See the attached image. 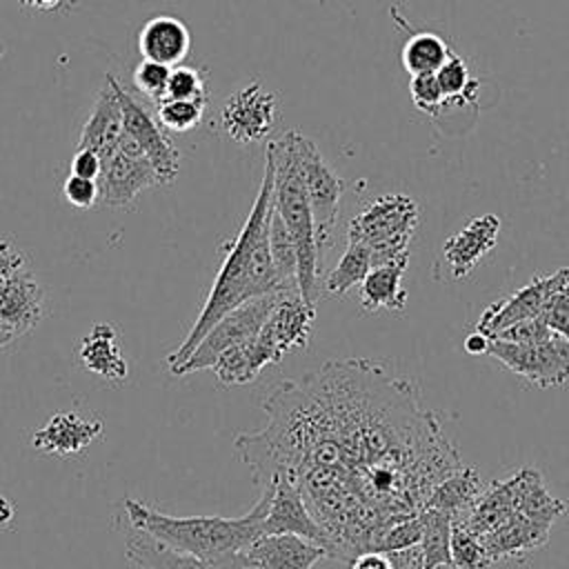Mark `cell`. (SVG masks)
Instances as JSON below:
<instances>
[{
	"label": "cell",
	"instance_id": "cell-1",
	"mask_svg": "<svg viewBox=\"0 0 569 569\" xmlns=\"http://www.w3.org/2000/svg\"><path fill=\"white\" fill-rule=\"evenodd\" d=\"M271 187H273V169L271 162L264 158V173L251 204L247 220L242 222L240 231L233 240L224 244L222 264L213 278L209 296L191 325L184 340L167 356L169 371L180 367L198 342L209 333V329L224 318L236 307L273 293L287 291L273 269L271 253H269V213H271ZM293 293V291H289Z\"/></svg>",
	"mask_w": 569,
	"mask_h": 569
},
{
	"label": "cell",
	"instance_id": "cell-2",
	"mask_svg": "<svg viewBox=\"0 0 569 569\" xmlns=\"http://www.w3.org/2000/svg\"><path fill=\"white\" fill-rule=\"evenodd\" d=\"M127 525L149 533L151 538L191 553L207 562H218L242 553L262 536V522L269 507L267 491H260L256 505L238 518L227 516H169L140 500L124 498Z\"/></svg>",
	"mask_w": 569,
	"mask_h": 569
},
{
	"label": "cell",
	"instance_id": "cell-3",
	"mask_svg": "<svg viewBox=\"0 0 569 569\" xmlns=\"http://www.w3.org/2000/svg\"><path fill=\"white\" fill-rule=\"evenodd\" d=\"M264 158L273 169V187H271V204L284 227L289 229L296 247L298 260V296L309 307H316L318 300V244L309 196L300 176L293 129L284 131L280 138L269 140Z\"/></svg>",
	"mask_w": 569,
	"mask_h": 569
},
{
	"label": "cell",
	"instance_id": "cell-4",
	"mask_svg": "<svg viewBox=\"0 0 569 569\" xmlns=\"http://www.w3.org/2000/svg\"><path fill=\"white\" fill-rule=\"evenodd\" d=\"M420 227V204L407 193H385L371 200L347 227V240L371 251L373 267L409 262V244Z\"/></svg>",
	"mask_w": 569,
	"mask_h": 569
},
{
	"label": "cell",
	"instance_id": "cell-5",
	"mask_svg": "<svg viewBox=\"0 0 569 569\" xmlns=\"http://www.w3.org/2000/svg\"><path fill=\"white\" fill-rule=\"evenodd\" d=\"M293 144H296L300 176H302V182H305V189L309 196V204H311L318 256H322V251L331 244V233H333V227L338 220L345 182L327 164V160L318 151L316 142L298 129H293Z\"/></svg>",
	"mask_w": 569,
	"mask_h": 569
},
{
	"label": "cell",
	"instance_id": "cell-6",
	"mask_svg": "<svg viewBox=\"0 0 569 569\" xmlns=\"http://www.w3.org/2000/svg\"><path fill=\"white\" fill-rule=\"evenodd\" d=\"M289 291H273V293L253 298V300L236 307L233 311H229L224 318H220L209 329V333L198 342V347L191 351V356L180 367H176L171 373L173 376H187V373H193V371L211 369L222 351L253 338L260 331V327L264 325V320L269 318L271 309Z\"/></svg>",
	"mask_w": 569,
	"mask_h": 569
},
{
	"label": "cell",
	"instance_id": "cell-7",
	"mask_svg": "<svg viewBox=\"0 0 569 569\" xmlns=\"http://www.w3.org/2000/svg\"><path fill=\"white\" fill-rule=\"evenodd\" d=\"M487 353L500 360L516 376L542 389L560 387L569 380V340L558 333L531 345L489 340Z\"/></svg>",
	"mask_w": 569,
	"mask_h": 569
},
{
	"label": "cell",
	"instance_id": "cell-8",
	"mask_svg": "<svg viewBox=\"0 0 569 569\" xmlns=\"http://www.w3.org/2000/svg\"><path fill=\"white\" fill-rule=\"evenodd\" d=\"M313 320L316 307L302 302L298 293L282 296L260 331L253 336V351L262 369L280 362L293 349H305L311 340Z\"/></svg>",
	"mask_w": 569,
	"mask_h": 569
},
{
	"label": "cell",
	"instance_id": "cell-9",
	"mask_svg": "<svg viewBox=\"0 0 569 569\" xmlns=\"http://www.w3.org/2000/svg\"><path fill=\"white\" fill-rule=\"evenodd\" d=\"M107 82L111 84L120 111H122V124L124 131L136 140V144L142 149V153L147 156V160L151 162L158 182L160 184H169L176 180L178 176V167H180V153L173 147V142L167 138L164 129L160 127V122L156 120V116H151L124 87L122 82L113 76L107 73Z\"/></svg>",
	"mask_w": 569,
	"mask_h": 569
},
{
	"label": "cell",
	"instance_id": "cell-10",
	"mask_svg": "<svg viewBox=\"0 0 569 569\" xmlns=\"http://www.w3.org/2000/svg\"><path fill=\"white\" fill-rule=\"evenodd\" d=\"M96 182L100 191L98 202L113 209L133 202L138 193L160 184L151 162L127 131L122 133L116 149L102 160V171Z\"/></svg>",
	"mask_w": 569,
	"mask_h": 569
},
{
	"label": "cell",
	"instance_id": "cell-11",
	"mask_svg": "<svg viewBox=\"0 0 569 569\" xmlns=\"http://www.w3.org/2000/svg\"><path fill=\"white\" fill-rule=\"evenodd\" d=\"M260 491H267L269 507L262 522V536L269 533H296L300 538H307L329 553V538L325 529L318 525V520L311 516L298 485L278 473L267 485L260 487Z\"/></svg>",
	"mask_w": 569,
	"mask_h": 569
},
{
	"label": "cell",
	"instance_id": "cell-12",
	"mask_svg": "<svg viewBox=\"0 0 569 569\" xmlns=\"http://www.w3.org/2000/svg\"><path fill=\"white\" fill-rule=\"evenodd\" d=\"M276 113V93L264 89L260 80H251L247 87L227 98L220 111V122L231 140L240 144H251L262 140L273 129Z\"/></svg>",
	"mask_w": 569,
	"mask_h": 569
},
{
	"label": "cell",
	"instance_id": "cell-13",
	"mask_svg": "<svg viewBox=\"0 0 569 569\" xmlns=\"http://www.w3.org/2000/svg\"><path fill=\"white\" fill-rule=\"evenodd\" d=\"M565 271H567V267H562L553 273H547V276H533L529 284L520 287L518 291H513L507 298L491 302L478 318L476 331H480L487 338H493L496 333H500L502 329H507L516 322L538 318L547 298L562 282Z\"/></svg>",
	"mask_w": 569,
	"mask_h": 569
},
{
	"label": "cell",
	"instance_id": "cell-14",
	"mask_svg": "<svg viewBox=\"0 0 569 569\" xmlns=\"http://www.w3.org/2000/svg\"><path fill=\"white\" fill-rule=\"evenodd\" d=\"M120 531L127 558L142 569H249L244 551L218 562H207L191 553L178 551L127 522L120 527Z\"/></svg>",
	"mask_w": 569,
	"mask_h": 569
},
{
	"label": "cell",
	"instance_id": "cell-15",
	"mask_svg": "<svg viewBox=\"0 0 569 569\" xmlns=\"http://www.w3.org/2000/svg\"><path fill=\"white\" fill-rule=\"evenodd\" d=\"M500 218L493 213H482L467 220L453 236L442 244V258L449 267L453 280H465L485 260L487 253L498 244Z\"/></svg>",
	"mask_w": 569,
	"mask_h": 569
},
{
	"label": "cell",
	"instance_id": "cell-16",
	"mask_svg": "<svg viewBox=\"0 0 569 569\" xmlns=\"http://www.w3.org/2000/svg\"><path fill=\"white\" fill-rule=\"evenodd\" d=\"M327 549L296 533L260 536L244 549L249 569H313Z\"/></svg>",
	"mask_w": 569,
	"mask_h": 569
},
{
	"label": "cell",
	"instance_id": "cell-17",
	"mask_svg": "<svg viewBox=\"0 0 569 569\" xmlns=\"http://www.w3.org/2000/svg\"><path fill=\"white\" fill-rule=\"evenodd\" d=\"M44 316V293L31 271L20 269L0 284V325L16 338Z\"/></svg>",
	"mask_w": 569,
	"mask_h": 569
},
{
	"label": "cell",
	"instance_id": "cell-18",
	"mask_svg": "<svg viewBox=\"0 0 569 569\" xmlns=\"http://www.w3.org/2000/svg\"><path fill=\"white\" fill-rule=\"evenodd\" d=\"M102 433L100 420H87L78 413L62 411L51 416L31 436V447L47 456H73L89 447Z\"/></svg>",
	"mask_w": 569,
	"mask_h": 569
},
{
	"label": "cell",
	"instance_id": "cell-19",
	"mask_svg": "<svg viewBox=\"0 0 569 569\" xmlns=\"http://www.w3.org/2000/svg\"><path fill=\"white\" fill-rule=\"evenodd\" d=\"M191 36L187 24L176 16H156L147 20L138 33V51L142 60L164 67H178L189 56Z\"/></svg>",
	"mask_w": 569,
	"mask_h": 569
},
{
	"label": "cell",
	"instance_id": "cell-20",
	"mask_svg": "<svg viewBox=\"0 0 569 569\" xmlns=\"http://www.w3.org/2000/svg\"><path fill=\"white\" fill-rule=\"evenodd\" d=\"M549 529H551V522L529 518L525 513H513L498 529L480 536V542L493 565L498 560L522 556L527 551L542 547L549 538Z\"/></svg>",
	"mask_w": 569,
	"mask_h": 569
},
{
	"label": "cell",
	"instance_id": "cell-21",
	"mask_svg": "<svg viewBox=\"0 0 569 569\" xmlns=\"http://www.w3.org/2000/svg\"><path fill=\"white\" fill-rule=\"evenodd\" d=\"M122 133H124L122 111H120V104H118V98H116L111 84L107 82L98 91L93 109L80 131L78 149H89V151L98 153L100 162H102L116 149Z\"/></svg>",
	"mask_w": 569,
	"mask_h": 569
},
{
	"label": "cell",
	"instance_id": "cell-22",
	"mask_svg": "<svg viewBox=\"0 0 569 569\" xmlns=\"http://www.w3.org/2000/svg\"><path fill=\"white\" fill-rule=\"evenodd\" d=\"M78 358L89 373H93L107 382H122L129 376L127 360L118 345V331L109 322L96 325L82 338Z\"/></svg>",
	"mask_w": 569,
	"mask_h": 569
},
{
	"label": "cell",
	"instance_id": "cell-23",
	"mask_svg": "<svg viewBox=\"0 0 569 569\" xmlns=\"http://www.w3.org/2000/svg\"><path fill=\"white\" fill-rule=\"evenodd\" d=\"M485 491L482 480L478 476V471L473 467L460 465L453 471H449L429 493L427 505L429 509H438L449 513L451 518L465 516L476 500L480 498V493Z\"/></svg>",
	"mask_w": 569,
	"mask_h": 569
},
{
	"label": "cell",
	"instance_id": "cell-24",
	"mask_svg": "<svg viewBox=\"0 0 569 569\" xmlns=\"http://www.w3.org/2000/svg\"><path fill=\"white\" fill-rule=\"evenodd\" d=\"M409 262H389L371 267L360 282V302L367 311H402L407 305V291L402 289V276Z\"/></svg>",
	"mask_w": 569,
	"mask_h": 569
},
{
	"label": "cell",
	"instance_id": "cell-25",
	"mask_svg": "<svg viewBox=\"0 0 569 569\" xmlns=\"http://www.w3.org/2000/svg\"><path fill=\"white\" fill-rule=\"evenodd\" d=\"M449 53L451 51L440 36L431 31H420L402 44L400 62L409 76H427L436 73L440 64L449 58Z\"/></svg>",
	"mask_w": 569,
	"mask_h": 569
},
{
	"label": "cell",
	"instance_id": "cell-26",
	"mask_svg": "<svg viewBox=\"0 0 569 569\" xmlns=\"http://www.w3.org/2000/svg\"><path fill=\"white\" fill-rule=\"evenodd\" d=\"M422 522V538H420V551L425 560V569H433L436 565L451 562V516L438 509L425 507L420 513Z\"/></svg>",
	"mask_w": 569,
	"mask_h": 569
},
{
	"label": "cell",
	"instance_id": "cell-27",
	"mask_svg": "<svg viewBox=\"0 0 569 569\" xmlns=\"http://www.w3.org/2000/svg\"><path fill=\"white\" fill-rule=\"evenodd\" d=\"M269 253H271V262L280 284L287 291L298 293V260H296L293 238L284 227V222L280 220V216L276 213L273 204L269 213Z\"/></svg>",
	"mask_w": 569,
	"mask_h": 569
},
{
	"label": "cell",
	"instance_id": "cell-28",
	"mask_svg": "<svg viewBox=\"0 0 569 569\" xmlns=\"http://www.w3.org/2000/svg\"><path fill=\"white\" fill-rule=\"evenodd\" d=\"M373 260L371 251L360 242H349L336 267L325 278V291L329 296H342L353 284H360L365 276L371 271Z\"/></svg>",
	"mask_w": 569,
	"mask_h": 569
},
{
	"label": "cell",
	"instance_id": "cell-29",
	"mask_svg": "<svg viewBox=\"0 0 569 569\" xmlns=\"http://www.w3.org/2000/svg\"><path fill=\"white\" fill-rule=\"evenodd\" d=\"M451 565L456 569H489L491 560L480 542V538L471 531L465 516L451 518Z\"/></svg>",
	"mask_w": 569,
	"mask_h": 569
},
{
	"label": "cell",
	"instance_id": "cell-30",
	"mask_svg": "<svg viewBox=\"0 0 569 569\" xmlns=\"http://www.w3.org/2000/svg\"><path fill=\"white\" fill-rule=\"evenodd\" d=\"M438 80V87L447 100V104H462L473 100L476 89H478V80L471 78L467 62L456 56L449 53V58L440 64V69L433 73Z\"/></svg>",
	"mask_w": 569,
	"mask_h": 569
},
{
	"label": "cell",
	"instance_id": "cell-31",
	"mask_svg": "<svg viewBox=\"0 0 569 569\" xmlns=\"http://www.w3.org/2000/svg\"><path fill=\"white\" fill-rule=\"evenodd\" d=\"M207 98L202 100H173L164 98L156 107V120L162 129L173 133H187L202 122Z\"/></svg>",
	"mask_w": 569,
	"mask_h": 569
},
{
	"label": "cell",
	"instance_id": "cell-32",
	"mask_svg": "<svg viewBox=\"0 0 569 569\" xmlns=\"http://www.w3.org/2000/svg\"><path fill=\"white\" fill-rule=\"evenodd\" d=\"M422 538V522L420 516H411L405 520H398L393 525H389L387 529H382L371 549L369 551H382V553H391V551H402V549H411L418 547Z\"/></svg>",
	"mask_w": 569,
	"mask_h": 569
},
{
	"label": "cell",
	"instance_id": "cell-33",
	"mask_svg": "<svg viewBox=\"0 0 569 569\" xmlns=\"http://www.w3.org/2000/svg\"><path fill=\"white\" fill-rule=\"evenodd\" d=\"M173 100H202L207 98V80L200 69L178 64L171 67L169 71V82H167V96Z\"/></svg>",
	"mask_w": 569,
	"mask_h": 569
},
{
	"label": "cell",
	"instance_id": "cell-34",
	"mask_svg": "<svg viewBox=\"0 0 569 569\" xmlns=\"http://www.w3.org/2000/svg\"><path fill=\"white\" fill-rule=\"evenodd\" d=\"M538 318L549 327V331L569 340V267L562 282L547 298Z\"/></svg>",
	"mask_w": 569,
	"mask_h": 569
},
{
	"label": "cell",
	"instance_id": "cell-35",
	"mask_svg": "<svg viewBox=\"0 0 569 569\" xmlns=\"http://www.w3.org/2000/svg\"><path fill=\"white\" fill-rule=\"evenodd\" d=\"M169 67L164 64H158V62H149V60H142L136 69H133V84L136 89L153 100V102H160L164 100L167 96V82H169Z\"/></svg>",
	"mask_w": 569,
	"mask_h": 569
},
{
	"label": "cell",
	"instance_id": "cell-36",
	"mask_svg": "<svg viewBox=\"0 0 569 569\" xmlns=\"http://www.w3.org/2000/svg\"><path fill=\"white\" fill-rule=\"evenodd\" d=\"M409 96H411L413 104L420 111L431 113V116H436L447 104V100H445V96H442L433 73L411 76V80H409Z\"/></svg>",
	"mask_w": 569,
	"mask_h": 569
},
{
	"label": "cell",
	"instance_id": "cell-37",
	"mask_svg": "<svg viewBox=\"0 0 569 569\" xmlns=\"http://www.w3.org/2000/svg\"><path fill=\"white\" fill-rule=\"evenodd\" d=\"M551 336H553V331H549V327L540 318H531V320H522V322H516V325L502 329L500 333H496L489 340L513 342V345H531V342H542Z\"/></svg>",
	"mask_w": 569,
	"mask_h": 569
},
{
	"label": "cell",
	"instance_id": "cell-38",
	"mask_svg": "<svg viewBox=\"0 0 569 569\" xmlns=\"http://www.w3.org/2000/svg\"><path fill=\"white\" fill-rule=\"evenodd\" d=\"M62 196L69 204L78 207V209H89L100 200V191H98V182L96 180H87V178H78V176H69L62 184Z\"/></svg>",
	"mask_w": 569,
	"mask_h": 569
},
{
	"label": "cell",
	"instance_id": "cell-39",
	"mask_svg": "<svg viewBox=\"0 0 569 569\" xmlns=\"http://www.w3.org/2000/svg\"><path fill=\"white\" fill-rule=\"evenodd\" d=\"M102 171V162L100 156L89 151V149H78L71 158V173L78 178H87V180H98Z\"/></svg>",
	"mask_w": 569,
	"mask_h": 569
},
{
	"label": "cell",
	"instance_id": "cell-40",
	"mask_svg": "<svg viewBox=\"0 0 569 569\" xmlns=\"http://www.w3.org/2000/svg\"><path fill=\"white\" fill-rule=\"evenodd\" d=\"M24 269V256L11 240H0V284Z\"/></svg>",
	"mask_w": 569,
	"mask_h": 569
},
{
	"label": "cell",
	"instance_id": "cell-41",
	"mask_svg": "<svg viewBox=\"0 0 569 569\" xmlns=\"http://www.w3.org/2000/svg\"><path fill=\"white\" fill-rule=\"evenodd\" d=\"M387 556H389L391 569H425V560H422L420 547H411V549H402V551H391Z\"/></svg>",
	"mask_w": 569,
	"mask_h": 569
},
{
	"label": "cell",
	"instance_id": "cell-42",
	"mask_svg": "<svg viewBox=\"0 0 569 569\" xmlns=\"http://www.w3.org/2000/svg\"><path fill=\"white\" fill-rule=\"evenodd\" d=\"M349 569H391V562L382 551H362L349 560Z\"/></svg>",
	"mask_w": 569,
	"mask_h": 569
},
{
	"label": "cell",
	"instance_id": "cell-43",
	"mask_svg": "<svg viewBox=\"0 0 569 569\" xmlns=\"http://www.w3.org/2000/svg\"><path fill=\"white\" fill-rule=\"evenodd\" d=\"M22 7H29V9H36V11H58V9H64L69 7L73 0H18Z\"/></svg>",
	"mask_w": 569,
	"mask_h": 569
},
{
	"label": "cell",
	"instance_id": "cell-44",
	"mask_svg": "<svg viewBox=\"0 0 569 569\" xmlns=\"http://www.w3.org/2000/svg\"><path fill=\"white\" fill-rule=\"evenodd\" d=\"M487 347H489V338L482 336L480 331H473L465 338V351L467 353H473V356H480V353H487Z\"/></svg>",
	"mask_w": 569,
	"mask_h": 569
},
{
	"label": "cell",
	"instance_id": "cell-45",
	"mask_svg": "<svg viewBox=\"0 0 569 569\" xmlns=\"http://www.w3.org/2000/svg\"><path fill=\"white\" fill-rule=\"evenodd\" d=\"M11 518H13V507L0 496V527H4V525H9L11 522Z\"/></svg>",
	"mask_w": 569,
	"mask_h": 569
},
{
	"label": "cell",
	"instance_id": "cell-46",
	"mask_svg": "<svg viewBox=\"0 0 569 569\" xmlns=\"http://www.w3.org/2000/svg\"><path fill=\"white\" fill-rule=\"evenodd\" d=\"M11 340H13V336L0 325V342H11Z\"/></svg>",
	"mask_w": 569,
	"mask_h": 569
},
{
	"label": "cell",
	"instance_id": "cell-47",
	"mask_svg": "<svg viewBox=\"0 0 569 569\" xmlns=\"http://www.w3.org/2000/svg\"><path fill=\"white\" fill-rule=\"evenodd\" d=\"M433 569H456L451 562H447V565H436Z\"/></svg>",
	"mask_w": 569,
	"mask_h": 569
},
{
	"label": "cell",
	"instance_id": "cell-48",
	"mask_svg": "<svg viewBox=\"0 0 569 569\" xmlns=\"http://www.w3.org/2000/svg\"><path fill=\"white\" fill-rule=\"evenodd\" d=\"M4 345H7V342H0V349H2V347H4Z\"/></svg>",
	"mask_w": 569,
	"mask_h": 569
}]
</instances>
